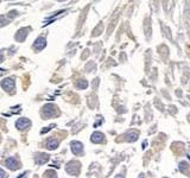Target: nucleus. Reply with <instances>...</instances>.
<instances>
[{
    "instance_id": "nucleus-1",
    "label": "nucleus",
    "mask_w": 190,
    "mask_h": 178,
    "mask_svg": "<svg viewBox=\"0 0 190 178\" xmlns=\"http://www.w3.org/2000/svg\"><path fill=\"white\" fill-rule=\"evenodd\" d=\"M1 87L7 92V93H12L14 90V80L8 77V79H5L1 81Z\"/></svg>"
},
{
    "instance_id": "nucleus-2",
    "label": "nucleus",
    "mask_w": 190,
    "mask_h": 178,
    "mask_svg": "<svg viewBox=\"0 0 190 178\" xmlns=\"http://www.w3.org/2000/svg\"><path fill=\"white\" fill-rule=\"evenodd\" d=\"M66 170H67L68 173L73 175V176H76L79 173V171H80V163H77V162H70L67 165V169Z\"/></svg>"
},
{
    "instance_id": "nucleus-3",
    "label": "nucleus",
    "mask_w": 190,
    "mask_h": 178,
    "mask_svg": "<svg viewBox=\"0 0 190 178\" xmlns=\"http://www.w3.org/2000/svg\"><path fill=\"white\" fill-rule=\"evenodd\" d=\"M56 113H57V112H56V107H55L54 105H46V106H44V108H43V115H44L45 119L54 116Z\"/></svg>"
},
{
    "instance_id": "nucleus-4",
    "label": "nucleus",
    "mask_w": 190,
    "mask_h": 178,
    "mask_svg": "<svg viewBox=\"0 0 190 178\" xmlns=\"http://www.w3.org/2000/svg\"><path fill=\"white\" fill-rule=\"evenodd\" d=\"M70 145H71L70 147H71V151H73L74 154L79 156V154H82V153H83V145H82L81 143H79V141H73Z\"/></svg>"
},
{
    "instance_id": "nucleus-5",
    "label": "nucleus",
    "mask_w": 190,
    "mask_h": 178,
    "mask_svg": "<svg viewBox=\"0 0 190 178\" xmlns=\"http://www.w3.org/2000/svg\"><path fill=\"white\" fill-rule=\"evenodd\" d=\"M30 125H31V121H30L29 119H26V118H20L19 120H17L15 127H17L18 129H25Z\"/></svg>"
},
{
    "instance_id": "nucleus-6",
    "label": "nucleus",
    "mask_w": 190,
    "mask_h": 178,
    "mask_svg": "<svg viewBox=\"0 0 190 178\" xmlns=\"http://www.w3.org/2000/svg\"><path fill=\"white\" fill-rule=\"evenodd\" d=\"M49 159H50V156H48L46 153H39V154H36L35 156L36 164L38 165H43L44 163H46Z\"/></svg>"
},
{
    "instance_id": "nucleus-7",
    "label": "nucleus",
    "mask_w": 190,
    "mask_h": 178,
    "mask_svg": "<svg viewBox=\"0 0 190 178\" xmlns=\"http://www.w3.org/2000/svg\"><path fill=\"white\" fill-rule=\"evenodd\" d=\"M5 165L10 169V170H17L19 167V163L17 162V159L14 157H11V158H7L6 162H5Z\"/></svg>"
},
{
    "instance_id": "nucleus-8",
    "label": "nucleus",
    "mask_w": 190,
    "mask_h": 178,
    "mask_svg": "<svg viewBox=\"0 0 190 178\" xmlns=\"http://www.w3.org/2000/svg\"><path fill=\"white\" fill-rule=\"evenodd\" d=\"M45 45H46V42H45V39H44L43 37H39V38H37V39H36L35 44H33V48H35L36 50H42V49H44V48H45Z\"/></svg>"
},
{
    "instance_id": "nucleus-9",
    "label": "nucleus",
    "mask_w": 190,
    "mask_h": 178,
    "mask_svg": "<svg viewBox=\"0 0 190 178\" xmlns=\"http://www.w3.org/2000/svg\"><path fill=\"white\" fill-rule=\"evenodd\" d=\"M90 139H92L93 143H96V144H97V143H101V141L103 140V134H102L101 132H94V133L92 134V138H90Z\"/></svg>"
},
{
    "instance_id": "nucleus-10",
    "label": "nucleus",
    "mask_w": 190,
    "mask_h": 178,
    "mask_svg": "<svg viewBox=\"0 0 190 178\" xmlns=\"http://www.w3.org/2000/svg\"><path fill=\"white\" fill-rule=\"evenodd\" d=\"M57 146H58V141L56 139H50L46 143V149L48 150H56Z\"/></svg>"
},
{
    "instance_id": "nucleus-11",
    "label": "nucleus",
    "mask_w": 190,
    "mask_h": 178,
    "mask_svg": "<svg viewBox=\"0 0 190 178\" xmlns=\"http://www.w3.org/2000/svg\"><path fill=\"white\" fill-rule=\"evenodd\" d=\"M27 30H29V29H22V30H19V32H18L17 36H15V39H17V41H24L25 37H26Z\"/></svg>"
},
{
    "instance_id": "nucleus-12",
    "label": "nucleus",
    "mask_w": 190,
    "mask_h": 178,
    "mask_svg": "<svg viewBox=\"0 0 190 178\" xmlns=\"http://www.w3.org/2000/svg\"><path fill=\"white\" fill-rule=\"evenodd\" d=\"M127 134H128V136H131V138L128 139L130 141H134V140L137 139V137H138V132H136V131H131V132H130V133H127Z\"/></svg>"
},
{
    "instance_id": "nucleus-13",
    "label": "nucleus",
    "mask_w": 190,
    "mask_h": 178,
    "mask_svg": "<svg viewBox=\"0 0 190 178\" xmlns=\"http://www.w3.org/2000/svg\"><path fill=\"white\" fill-rule=\"evenodd\" d=\"M45 178H57V176H56L54 171H46L45 172Z\"/></svg>"
},
{
    "instance_id": "nucleus-14",
    "label": "nucleus",
    "mask_w": 190,
    "mask_h": 178,
    "mask_svg": "<svg viewBox=\"0 0 190 178\" xmlns=\"http://www.w3.org/2000/svg\"><path fill=\"white\" fill-rule=\"evenodd\" d=\"M87 86H88V83H87V81H84V80H81L80 82H77V87L82 88V89H84Z\"/></svg>"
},
{
    "instance_id": "nucleus-15",
    "label": "nucleus",
    "mask_w": 190,
    "mask_h": 178,
    "mask_svg": "<svg viewBox=\"0 0 190 178\" xmlns=\"http://www.w3.org/2000/svg\"><path fill=\"white\" fill-rule=\"evenodd\" d=\"M54 127H55V125H50V126H48L46 128H44V129H42V131H41V133H42V134H44V133H46L48 131H50L51 128H54Z\"/></svg>"
},
{
    "instance_id": "nucleus-16",
    "label": "nucleus",
    "mask_w": 190,
    "mask_h": 178,
    "mask_svg": "<svg viewBox=\"0 0 190 178\" xmlns=\"http://www.w3.org/2000/svg\"><path fill=\"white\" fill-rule=\"evenodd\" d=\"M6 177V173H5V171L2 170V169H0V178H5Z\"/></svg>"
},
{
    "instance_id": "nucleus-17",
    "label": "nucleus",
    "mask_w": 190,
    "mask_h": 178,
    "mask_svg": "<svg viewBox=\"0 0 190 178\" xmlns=\"http://www.w3.org/2000/svg\"><path fill=\"white\" fill-rule=\"evenodd\" d=\"M4 61V56H2V54L0 52V62H2Z\"/></svg>"
},
{
    "instance_id": "nucleus-18",
    "label": "nucleus",
    "mask_w": 190,
    "mask_h": 178,
    "mask_svg": "<svg viewBox=\"0 0 190 178\" xmlns=\"http://www.w3.org/2000/svg\"><path fill=\"white\" fill-rule=\"evenodd\" d=\"M115 178H124V176H122V175H117Z\"/></svg>"
},
{
    "instance_id": "nucleus-19",
    "label": "nucleus",
    "mask_w": 190,
    "mask_h": 178,
    "mask_svg": "<svg viewBox=\"0 0 190 178\" xmlns=\"http://www.w3.org/2000/svg\"><path fill=\"white\" fill-rule=\"evenodd\" d=\"M19 178H26V175H23V176H20Z\"/></svg>"
}]
</instances>
